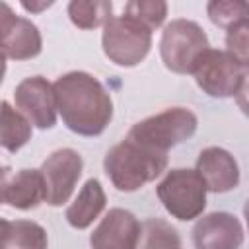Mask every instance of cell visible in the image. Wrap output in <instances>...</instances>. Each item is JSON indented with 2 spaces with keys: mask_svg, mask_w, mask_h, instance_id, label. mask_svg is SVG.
<instances>
[{
  "mask_svg": "<svg viewBox=\"0 0 249 249\" xmlns=\"http://www.w3.org/2000/svg\"><path fill=\"white\" fill-rule=\"evenodd\" d=\"M4 202L18 210H31L45 202V185L39 169H19L8 179Z\"/></svg>",
  "mask_w": 249,
  "mask_h": 249,
  "instance_id": "15",
  "label": "cell"
},
{
  "mask_svg": "<svg viewBox=\"0 0 249 249\" xmlns=\"http://www.w3.org/2000/svg\"><path fill=\"white\" fill-rule=\"evenodd\" d=\"M208 18L214 25L230 29L231 25L247 19V4L245 2H233V0H214L206 6Z\"/></svg>",
  "mask_w": 249,
  "mask_h": 249,
  "instance_id": "21",
  "label": "cell"
},
{
  "mask_svg": "<svg viewBox=\"0 0 249 249\" xmlns=\"http://www.w3.org/2000/svg\"><path fill=\"white\" fill-rule=\"evenodd\" d=\"M196 115L187 107H169L148 119L138 121L126 138L156 152L167 154L169 148L189 140L196 132Z\"/></svg>",
  "mask_w": 249,
  "mask_h": 249,
  "instance_id": "3",
  "label": "cell"
},
{
  "mask_svg": "<svg viewBox=\"0 0 249 249\" xmlns=\"http://www.w3.org/2000/svg\"><path fill=\"white\" fill-rule=\"evenodd\" d=\"M123 16H128L150 31H154L163 23L167 16V4L163 0H132L124 4Z\"/></svg>",
  "mask_w": 249,
  "mask_h": 249,
  "instance_id": "20",
  "label": "cell"
},
{
  "mask_svg": "<svg viewBox=\"0 0 249 249\" xmlns=\"http://www.w3.org/2000/svg\"><path fill=\"white\" fill-rule=\"evenodd\" d=\"M113 4L107 0H72L68 4V18L80 29H95L105 25L113 16Z\"/></svg>",
  "mask_w": 249,
  "mask_h": 249,
  "instance_id": "19",
  "label": "cell"
},
{
  "mask_svg": "<svg viewBox=\"0 0 249 249\" xmlns=\"http://www.w3.org/2000/svg\"><path fill=\"white\" fill-rule=\"evenodd\" d=\"M6 185H8V167L0 165V204L4 202V193H6Z\"/></svg>",
  "mask_w": 249,
  "mask_h": 249,
  "instance_id": "24",
  "label": "cell"
},
{
  "mask_svg": "<svg viewBox=\"0 0 249 249\" xmlns=\"http://www.w3.org/2000/svg\"><path fill=\"white\" fill-rule=\"evenodd\" d=\"M167 167V154L140 146L128 138L115 144L103 160V169L113 187L132 193L154 181Z\"/></svg>",
  "mask_w": 249,
  "mask_h": 249,
  "instance_id": "2",
  "label": "cell"
},
{
  "mask_svg": "<svg viewBox=\"0 0 249 249\" xmlns=\"http://www.w3.org/2000/svg\"><path fill=\"white\" fill-rule=\"evenodd\" d=\"M107 196L97 179H88L84 187L80 189L74 202L66 208V222L76 230H86L93 224V220L99 218V214L105 210Z\"/></svg>",
  "mask_w": 249,
  "mask_h": 249,
  "instance_id": "14",
  "label": "cell"
},
{
  "mask_svg": "<svg viewBox=\"0 0 249 249\" xmlns=\"http://www.w3.org/2000/svg\"><path fill=\"white\" fill-rule=\"evenodd\" d=\"M134 249H181V237L169 222L161 218H148L140 224Z\"/></svg>",
  "mask_w": 249,
  "mask_h": 249,
  "instance_id": "18",
  "label": "cell"
},
{
  "mask_svg": "<svg viewBox=\"0 0 249 249\" xmlns=\"http://www.w3.org/2000/svg\"><path fill=\"white\" fill-rule=\"evenodd\" d=\"M29 140L31 123L8 101H0V146L8 152H18Z\"/></svg>",
  "mask_w": 249,
  "mask_h": 249,
  "instance_id": "17",
  "label": "cell"
},
{
  "mask_svg": "<svg viewBox=\"0 0 249 249\" xmlns=\"http://www.w3.org/2000/svg\"><path fill=\"white\" fill-rule=\"evenodd\" d=\"M196 86L210 97H235L237 93L245 91L249 64L237 60L228 51L206 49L193 72Z\"/></svg>",
  "mask_w": 249,
  "mask_h": 249,
  "instance_id": "4",
  "label": "cell"
},
{
  "mask_svg": "<svg viewBox=\"0 0 249 249\" xmlns=\"http://www.w3.org/2000/svg\"><path fill=\"white\" fill-rule=\"evenodd\" d=\"M47 230L33 220H4L0 249H47Z\"/></svg>",
  "mask_w": 249,
  "mask_h": 249,
  "instance_id": "16",
  "label": "cell"
},
{
  "mask_svg": "<svg viewBox=\"0 0 249 249\" xmlns=\"http://www.w3.org/2000/svg\"><path fill=\"white\" fill-rule=\"evenodd\" d=\"M247 29H249V23L247 19L231 25L230 29H226V51L230 54H233L237 60L241 62H247L249 64V58H247Z\"/></svg>",
  "mask_w": 249,
  "mask_h": 249,
  "instance_id": "22",
  "label": "cell"
},
{
  "mask_svg": "<svg viewBox=\"0 0 249 249\" xmlns=\"http://www.w3.org/2000/svg\"><path fill=\"white\" fill-rule=\"evenodd\" d=\"M156 193L163 208L181 222L198 218L206 208V189L195 169L177 167L167 171Z\"/></svg>",
  "mask_w": 249,
  "mask_h": 249,
  "instance_id": "6",
  "label": "cell"
},
{
  "mask_svg": "<svg viewBox=\"0 0 249 249\" xmlns=\"http://www.w3.org/2000/svg\"><path fill=\"white\" fill-rule=\"evenodd\" d=\"M56 111L68 130L80 136H99L113 119V99L103 84L88 72L62 74L54 84Z\"/></svg>",
  "mask_w": 249,
  "mask_h": 249,
  "instance_id": "1",
  "label": "cell"
},
{
  "mask_svg": "<svg viewBox=\"0 0 249 249\" xmlns=\"http://www.w3.org/2000/svg\"><path fill=\"white\" fill-rule=\"evenodd\" d=\"M101 47L117 66L140 64L152 49V31L128 16H115L103 25Z\"/></svg>",
  "mask_w": 249,
  "mask_h": 249,
  "instance_id": "7",
  "label": "cell"
},
{
  "mask_svg": "<svg viewBox=\"0 0 249 249\" xmlns=\"http://www.w3.org/2000/svg\"><path fill=\"white\" fill-rule=\"evenodd\" d=\"M243 239V226L230 212H210L198 218L193 228L195 249H239Z\"/></svg>",
  "mask_w": 249,
  "mask_h": 249,
  "instance_id": "10",
  "label": "cell"
},
{
  "mask_svg": "<svg viewBox=\"0 0 249 249\" xmlns=\"http://www.w3.org/2000/svg\"><path fill=\"white\" fill-rule=\"evenodd\" d=\"M12 12H14V10H12V8H10L6 2H0V23H2V19H4L6 16H10Z\"/></svg>",
  "mask_w": 249,
  "mask_h": 249,
  "instance_id": "25",
  "label": "cell"
},
{
  "mask_svg": "<svg viewBox=\"0 0 249 249\" xmlns=\"http://www.w3.org/2000/svg\"><path fill=\"white\" fill-rule=\"evenodd\" d=\"M140 222L124 208H111L89 235L91 249H134Z\"/></svg>",
  "mask_w": 249,
  "mask_h": 249,
  "instance_id": "12",
  "label": "cell"
},
{
  "mask_svg": "<svg viewBox=\"0 0 249 249\" xmlns=\"http://www.w3.org/2000/svg\"><path fill=\"white\" fill-rule=\"evenodd\" d=\"M4 74H6V56L0 53V84L4 80Z\"/></svg>",
  "mask_w": 249,
  "mask_h": 249,
  "instance_id": "26",
  "label": "cell"
},
{
  "mask_svg": "<svg viewBox=\"0 0 249 249\" xmlns=\"http://www.w3.org/2000/svg\"><path fill=\"white\" fill-rule=\"evenodd\" d=\"M210 49L204 29L193 19H171L160 39V54L167 70L191 74L198 56Z\"/></svg>",
  "mask_w": 249,
  "mask_h": 249,
  "instance_id": "5",
  "label": "cell"
},
{
  "mask_svg": "<svg viewBox=\"0 0 249 249\" xmlns=\"http://www.w3.org/2000/svg\"><path fill=\"white\" fill-rule=\"evenodd\" d=\"M2 226H4V220H2V218H0V230H2Z\"/></svg>",
  "mask_w": 249,
  "mask_h": 249,
  "instance_id": "27",
  "label": "cell"
},
{
  "mask_svg": "<svg viewBox=\"0 0 249 249\" xmlns=\"http://www.w3.org/2000/svg\"><path fill=\"white\" fill-rule=\"evenodd\" d=\"M195 171L210 193H228L239 183V165L235 158L220 146L204 148L196 158Z\"/></svg>",
  "mask_w": 249,
  "mask_h": 249,
  "instance_id": "13",
  "label": "cell"
},
{
  "mask_svg": "<svg viewBox=\"0 0 249 249\" xmlns=\"http://www.w3.org/2000/svg\"><path fill=\"white\" fill-rule=\"evenodd\" d=\"M16 109L41 130L56 124V97L53 84L43 76H29L16 86Z\"/></svg>",
  "mask_w": 249,
  "mask_h": 249,
  "instance_id": "9",
  "label": "cell"
},
{
  "mask_svg": "<svg viewBox=\"0 0 249 249\" xmlns=\"http://www.w3.org/2000/svg\"><path fill=\"white\" fill-rule=\"evenodd\" d=\"M21 6H23L27 12H41V10H45V8H51V6H53V0H49V2H39V4H35V2H21Z\"/></svg>",
  "mask_w": 249,
  "mask_h": 249,
  "instance_id": "23",
  "label": "cell"
},
{
  "mask_svg": "<svg viewBox=\"0 0 249 249\" xmlns=\"http://www.w3.org/2000/svg\"><path fill=\"white\" fill-rule=\"evenodd\" d=\"M43 49V39L39 27L14 12L6 16L0 23V53L12 60L35 58Z\"/></svg>",
  "mask_w": 249,
  "mask_h": 249,
  "instance_id": "11",
  "label": "cell"
},
{
  "mask_svg": "<svg viewBox=\"0 0 249 249\" xmlns=\"http://www.w3.org/2000/svg\"><path fill=\"white\" fill-rule=\"evenodd\" d=\"M82 169V156L72 148H60L47 156L39 169L45 185V202L49 206H62L68 202L78 185Z\"/></svg>",
  "mask_w": 249,
  "mask_h": 249,
  "instance_id": "8",
  "label": "cell"
}]
</instances>
